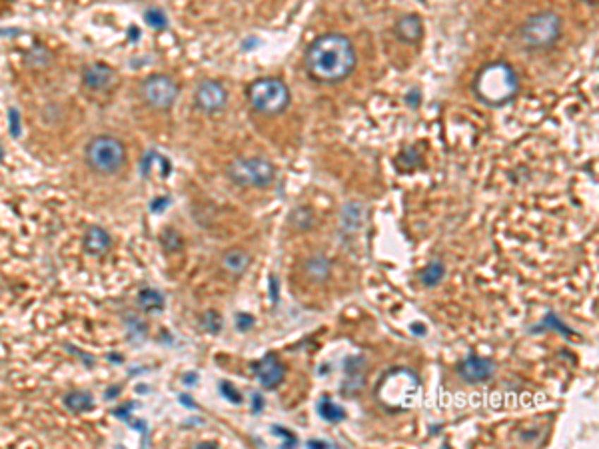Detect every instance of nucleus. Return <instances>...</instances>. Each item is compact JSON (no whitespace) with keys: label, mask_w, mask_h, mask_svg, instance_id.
<instances>
[{"label":"nucleus","mask_w":599,"mask_h":449,"mask_svg":"<svg viewBox=\"0 0 599 449\" xmlns=\"http://www.w3.org/2000/svg\"><path fill=\"white\" fill-rule=\"evenodd\" d=\"M356 48L348 36L338 32L317 36L308 47L304 68L314 82L322 86H336L344 82L356 68Z\"/></svg>","instance_id":"1"},{"label":"nucleus","mask_w":599,"mask_h":449,"mask_svg":"<svg viewBox=\"0 0 599 449\" xmlns=\"http://www.w3.org/2000/svg\"><path fill=\"white\" fill-rule=\"evenodd\" d=\"M471 90L483 106L502 108L516 100L519 92V80L516 70L507 62L495 60L483 64L478 70L471 82Z\"/></svg>","instance_id":"2"},{"label":"nucleus","mask_w":599,"mask_h":449,"mask_svg":"<svg viewBox=\"0 0 599 449\" xmlns=\"http://www.w3.org/2000/svg\"><path fill=\"white\" fill-rule=\"evenodd\" d=\"M420 395V378L410 367H392L376 386L377 403L392 414L411 410Z\"/></svg>","instance_id":"3"},{"label":"nucleus","mask_w":599,"mask_h":449,"mask_svg":"<svg viewBox=\"0 0 599 449\" xmlns=\"http://www.w3.org/2000/svg\"><path fill=\"white\" fill-rule=\"evenodd\" d=\"M562 35V18L552 11L531 14L517 30V38L524 50L538 52L553 47Z\"/></svg>","instance_id":"4"},{"label":"nucleus","mask_w":599,"mask_h":449,"mask_svg":"<svg viewBox=\"0 0 599 449\" xmlns=\"http://www.w3.org/2000/svg\"><path fill=\"white\" fill-rule=\"evenodd\" d=\"M248 102L264 116H278L290 106V88L278 78H258L248 86Z\"/></svg>","instance_id":"5"},{"label":"nucleus","mask_w":599,"mask_h":449,"mask_svg":"<svg viewBox=\"0 0 599 449\" xmlns=\"http://www.w3.org/2000/svg\"><path fill=\"white\" fill-rule=\"evenodd\" d=\"M84 160L96 174H116L126 162V148L114 136H96L86 144Z\"/></svg>","instance_id":"6"},{"label":"nucleus","mask_w":599,"mask_h":449,"mask_svg":"<svg viewBox=\"0 0 599 449\" xmlns=\"http://www.w3.org/2000/svg\"><path fill=\"white\" fill-rule=\"evenodd\" d=\"M226 176L232 184L242 186V188H264L274 182L276 168L266 158H260V156L236 158L226 166Z\"/></svg>","instance_id":"7"},{"label":"nucleus","mask_w":599,"mask_h":449,"mask_svg":"<svg viewBox=\"0 0 599 449\" xmlns=\"http://www.w3.org/2000/svg\"><path fill=\"white\" fill-rule=\"evenodd\" d=\"M142 98L156 110H168L176 102L178 86L166 74H152L140 86Z\"/></svg>","instance_id":"8"},{"label":"nucleus","mask_w":599,"mask_h":449,"mask_svg":"<svg viewBox=\"0 0 599 449\" xmlns=\"http://www.w3.org/2000/svg\"><path fill=\"white\" fill-rule=\"evenodd\" d=\"M456 374L459 376V379H464L470 386L483 383V381H490V379L494 378L495 362L492 357L470 354L464 362H459L458 366H456Z\"/></svg>","instance_id":"9"},{"label":"nucleus","mask_w":599,"mask_h":449,"mask_svg":"<svg viewBox=\"0 0 599 449\" xmlns=\"http://www.w3.org/2000/svg\"><path fill=\"white\" fill-rule=\"evenodd\" d=\"M228 102V92L224 88V84L218 80H204L198 84L196 92H194V104L206 112V114H216L220 112Z\"/></svg>","instance_id":"10"},{"label":"nucleus","mask_w":599,"mask_h":449,"mask_svg":"<svg viewBox=\"0 0 599 449\" xmlns=\"http://www.w3.org/2000/svg\"><path fill=\"white\" fill-rule=\"evenodd\" d=\"M252 371H254V376L264 390H276L286 378V367L278 359V355L274 354L264 355L262 359H258L252 366Z\"/></svg>","instance_id":"11"},{"label":"nucleus","mask_w":599,"mask_h":449,"mask_svg":"<svg viewBox=\"0 0 599 449\" xmlns=\"http://www.w3.org/2000/svg\"><path fill=\"white\" fill-rule=\"evenodd\" d=\"M112 78H114V70L104 62H92L83 70L84 88H88L92 92H100V90L108 88L112 84Z\"/></svg>","instance_id":"12"},{"label":"nucleus","mask_w":599,"mask_h":449,"mask_svg":"<svg viewBox=\"0 0 599 449\" xmlns=\"http://www.w3.org/2000/svg\"><path fill=\"white\" fill-rule=\"evenodd\" d=\"M394 32H396V38L404 44H418L423 38V23L422 18L418 14H408L404 18H399L396 26H394Z\"/></svg>","instance_id":"13"},{"label":"nucleus","mask_w":599,"mask_h":449,"mask_svg":"<svg viewBox=\"0 0 599 449\" xmlns=\"http://www.w3.org/2000/svg\"><path fill=\"white\" fill-rule=\"evenodd\" d=\"M112 246V238L102 226H90L83 236V248L90 256H104Z\"/></svg>","instance_id":"14"},{"label":"nucleus","mask_w":599,"mask_h":449,"mask_svg":"<svg viewBox=\"0 0 599 449\" xmlns=\"http://www.w3.org/2000/svg\"><path fill=\"white\" fill-rule=\"evenodd\" d=\"M250 254L240 248H230L222 254V268L232 276H242L250 268Z\"/></svg>","instance_id":"15"},{"label":"nucleus","mask_w":599,"mask_h":449,"mask_svg":"<svg viewBox=\"0 0 599 449\" xmlns=\"http://www.w3.org/2000/svg\"><path fill=\"white\" fill-rule=\"evenodd\" d=\"M64 405L72 414H84L95 407V398L84 390H72L64 395Z\"/></svg>","instance_id":"16"},{"label":"nucleus","mask_w":599,"mask_h":449,"mask_svg":"<svg viewBox=\"0 0 599 449\" xmlns=\"http://www.w3.org/2000/svg\"><path fill=\"white\" fill-rule=\"evenodd\" d=\"M329 272H332V266L324 256H312L310 260L305 262V276L316 284L326 282L329 278Z\"/></svg>","instance_id":"17"},{"label":"nucleus","mask_w":599,"mask_h":449,"mask_svg":"<svg viewBox=\"0 0 599 449\" xmlns=\"http://www.w3.org/2000/svg\"><path fill=\"white\" fill-rule=\"evenodd\" d=\"M418 278H420V282H422V285H425V288H435V285H440L442 284V280L446 278V266H444V262L432 260L423 268L422 272L418 273Z\"/></svg>","instance_id":"18"},{"label":"nucleus","mask_w":599,"mask_h":449,"mask_svg":"<svg viewBox=\"0 0 599 449\" xmlns=\"http://www.w3.org/2000/svg\"><path fill=\"white\" fill-rule=\"evenodd\" d=\"M136 304L144 312H162L164 309V296L158 290L142 288L138 296H136Z\"/></svg>","instance_id":"19"},{"label":"nucleus","mask_w":599,"mask_h":449,"mask_svg":"<svg viewBox=\"0 0 599 449\" xmlns=\"http://www.w3.org/2000/svg\"><path fill=\"white\" fill-rule=\"evenodd\" d=\"M317 414H320V417H322L324 422H328V424H340V422L346 419V410H344L341 405H338L336 402H332L328 395H324V398L317 402Z\"/></svg>","instance_id":"20"},{"label":"nucleus","mask_w":599,"mask_h":449,"mask_svg":"<svg viewBox=\"0 0 599 449\" xmlns=\"http://www.w3.org/2000/svg\"><path fill=\"white\" fill-rule=\"evenodd\" d=\"M200 326H202V330L208 331V333H212V336H218L224 328V319L216 309H208V312H204V314H202V318H200Z\"/></svg>","instance_id":"21"},{"label":"nucleus","mask_w":599,"mask_h":449,"mask_svg":"<svg viewBox=\"0 0 599 449\" xmlns=\"http://www.w3.org/2000/svg\"><path fill=\"white\" fill-rule=\"evenodd\" d=\"M26 62H28L30 66H35V68H47L48 64H50V52H48L44 47L36 44L35 48L28 50Z\"/></svg>","instance_id":"22"},{"label":"nucleus","mask_w":599,"mask_h":449,"mask_svg":"<svg viewBox=\"0 0 599 449\" xmlns=\"http://www.w3.org/2000/svg\"><path fill=\"white\" fill-rule=\"evenodd\" d=\"M160 242H162L166 252H170V254L182 250V236L178 234L176 230H172V228H166L164 232H162V236H160Z\"/></svg>","instance_id":"23"},{"label":"nucleus","mask_w":599,"mask_h":449,"mask_svg":"<svg viewBox=\"0 0 599 449\" xmlns=\"http://www.w3.org/2000/svg\"><path fill=\"white\" fill-rule=\"evenodd\" d=\"M146 23L150 24L152 28H156V30H162V28H166V16L162 11H156V8H152V11L146 12Z\"/></svg>","instance_id":"24"},{"label":"nucleus","mask_w":599,"mask_h":449,"mask_svg":"<svg viewBox=\"0 0 599 449\" xmlns=\"http://www.w3.org/2000/svg\"><path fill=\"white\" fill-rule=\"evenodd\" d=\"M272 429H274V433H276V436H282L284 438L282 448H294L296 443H298V439H296V436L290 431V429H286V427L282 426H274Z\"/></svg>","instance_id":"25"},{"label":"nucleus","mask_w":599,"mask_h":449,"mask_svg":"<svg viewBox=\"0 0 599 449\" xmlns=\"http://www.w3.org/2000/svg\"><path fill=\"white\" fill-rule=\"evenodd\" d=\"M220 391H222L224 395L232 403H242V393H238L230 381H222V383H220Z\"/></svg>","instance_id":"26"},{"label":"nucleus","mask_w":599,"mask_h":449,"mask_svg":"<svg viewBox=\"0 0 599 449\" xmlns=\"http://www.w3.org/2000/svg\"><path fill=\"white\" fill-rule=\"evenodd\" d=\"M254 321H256V319L252 318L250 314H238V316H236V330L248 331L254 326Z\"/></svg>","instance_id":"27"},{"label":"nucleus","mask_w":599,"mask_h":449,"mask_svg":"<svg viewBox=\"0 0 599 449\" xmlns=\"http://www.w3.org/2000/svg\"><path fill=\"white\" fill-rule=\"evenodd\" d=\"M308 448H334V443L322 441V439H310V441H308Z\"/></svg>","instance_id":"28"},{"label":"nucleus","mask_w":599,"mask_h":449,"mask_svg":"<svg viewBox=\"0 0 599 449\" xmlns=\"http://www.w3.org/2000/svg\"><path fill=\"white\" fill-rule=\"evenodd\" d=\"M164 204H168V198H162V200L152 202V212H162V210H164V208H162Z\"/></svg>","instance_id":"29"},{"label":"nucleus","mask_w":599,"mask_h":449,"mask_svg":"<svg viewBox=\"0 0 599 449\" xmlns=\"http://www.w3.org/2000/svg\"><path fill=\"white\" fill-rule=\"evenodd\" d=\"M252 400H254V412H260V410H262V395H256V393H254Z\"/></svg>","instance_id":"30"},{"label":"nucleus","mask_w":599,"mask_h":449,"mask_svg":"<svg viewBox=\"0 0 599 449\" xmlns=\"http://www.w3.org/2000/svg\"><path fill=\"white\" fill-rule=\"evenodd\" d=\"M411 331H413V333H416V331H418V333H425V328H423V326H420V324H418V326L413 324V326H411Z\"/></svg>","instance_id":"31"},{"label":"nucleus","mask_w":599,"mask_h":449,"mask_svg":"<svg viewBox=\"0 0 599 449\" xmlns=\"http://www.w3.org/2000/svg\"><path fill=\"white\" fill-rule=\"evenodd\" d=\"M118 391H120L118 388H116V390H108V391H106V395H108V398H110V395H116Z\"/></svg>","instance_id":"32"},{"label":"nucleus","mask_w":599,"mask_h":449,"mask_svg":"<svg viewBox=\"0 0 599 449\" xmlns=\"http://www.w3.org/2000/svg\"><path fill=\"white\" fill-rule=\"evenodd\" d=\"M198 448H214V443H198Z\"/></svg>","instance_id":"33"},{"label":"nucleus","mask_w":599,"mask_h":449,"mask_svg":"<svg viewBox=\"0 0 599 449\" xmlns=\"http://www.w3.org/2000/svg\"><path fill=\"white\" fill-rule=\"evenodd\" d=\"M0 158H2V150H0Z\"/></svg>","instance_id":"34"}]
</instances>
